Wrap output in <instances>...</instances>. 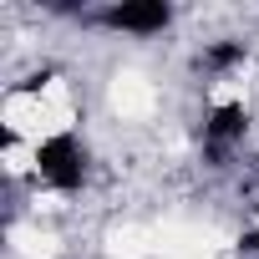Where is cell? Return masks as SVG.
Here are the masks:
<instances>
[{
  "mask_svg": "<svg viewBox=\"0 0 259 259\" xmlns=\"http://www.w3.org/2000/svg\"><path fill=\"white\" fill-rule=\"evenodd\" d=\"M92 173V153L81 143L76 127H51V133H41L31 143V178L51 193H81Z\"/></svg>",
  "mask_w": 259,
  "mask_h": 259,
  "instance_id": "6da1fadb",
  "label": "cell"
},
{
  "mask_svg": "<svg viewBox=\"0 0 259 259\" xmlns=\"http://www.w3.org/2000/svg\"><path fill=\"white\" fill-rule=\"evenodd\" d=\"M81 21H92V26H102V31H117V36L153 41V36L173 31L178 6H173V0H107V6L87 11Z\"/></svg>",
  "mask_w": 259,
  "mask_h": 259,
  "instance_id": "7a4b0ae2",
  "label": "cell"
},
{
  "mask_svg": "<svg viewBox=\"0 0 259 259\" xmlns=\"http://www.w3.org/2000/svg\"><path fill=\"white\" fill-rule=\"evenodd\" d=\"M249 133V107L244 102H213L208 117H203V148L213 158H224L229 148H239Z\"/></svg>",
  "mask_w": 259,
  "mask_h": 259,
  "instance_id": "3957f363",
  "label": "cell"
},
{
  "mask_svg": "<svg viewBox=\"0 0 259 259\" xmlns=\"http://www.w3.org/2000/svg\"><path fill=\"white\" fill-rule=\"evenodd\" d=\"M244 61H249V46L244 41H213V46H203V66L208 71H234Z\"/></svg>",
  "mask_w": 259,
  "mask_h": 259,
  "instance_id": "277c9868",
  "label": "cell"
},
{
  "mask_svg": "<svg viewBox=\"0 0 259 259\" xmlns=\"http://www.w3.org/2000/svg\"><path fill=\"white\" fill-rule=\"evenodd\" d=\"M239 249H244L249 259H259V229H244V239H239Z\"/></svg>",
  "mask_w": 259,
  "mask_h": 259,
  "instance_id": "5b68a950",
  "label": "cell"
}]
</instances>
